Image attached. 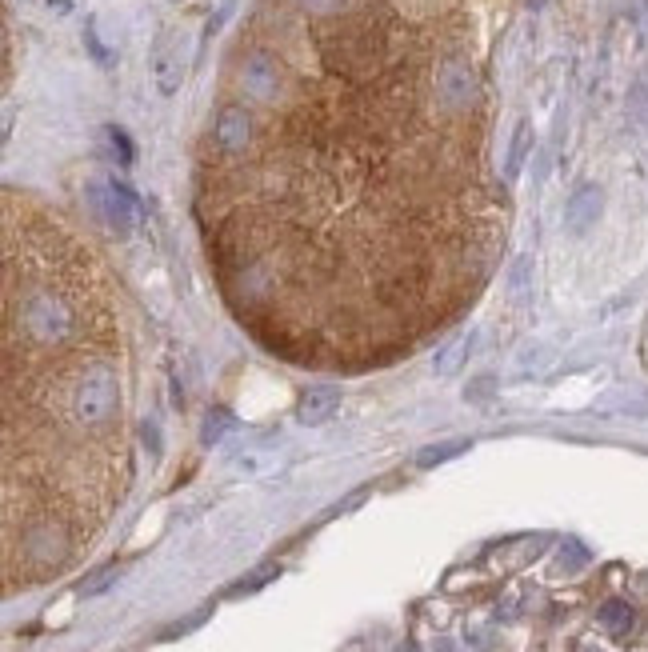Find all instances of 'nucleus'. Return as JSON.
Here are the masks:
<instances>
[{"label":"nucleus","instance_id":"obj_1","mask_svg":"<svg viewBox=\"0 0 648 652\" xmlns=\"http://www.w3.org/2000/svg\"><path fill=\"white\" fill-rule=\"evenodd\" d=\"M16 324L32 344H64L76 332V308H68L48 288H28L16 304Z\"/></svg>","mask_w":648,"mask_h":652},{"label":"nucleus","instance_id":"obj_2","mask_svg":"<svg viewBox=\"0 0 648 652\" xmlns=\"http://www.w3.org/2000/svg\"><path fill=\"white\" fill-rule=\"evenodd\" d=\"M120 404V380L108 364H88L72 388V412L80 424H104Z\"/></svg>","mask_w":648,"mask_h":652},{"label":"nucleus","instance_id":"obj_3","mask_svg":"<svg viewBox=\"0 0 648 652\" xmlns=\"http://www.w3.org/2000/svg\"><path fill=\"white\" fill-rule=\"evenodd\" d=\"M88 204L92 212L112 228V232H132L140 224V200L128 192V184L120 180H92L88 184Z\"/></svg>","mask_w":648,"mask_h":652},{"label":"nucleus","instance_id":"obj_4","mask_svg":"<svg viewBox=\"0 0 648 652\" xmlns=\"http://www.w3.org/2000/svg\"><path fill=\"white\" fill-rule=\"evenodd\" d=\"M152 80H156V92L160 96H176V88L184 84V48H180V36L176 32H164L156 40V52H152Z\"/></svg>","mask_w":648,"mask_h":652},{"label":"nucleus","instance_id":"obj_5","mask_svg":"<svg viewBox=\"0 0 648 652\" xmlns=\"http://www.w3.org/2000/svg\"><path fill=\"white\" fill-rule=\"evenodd\" d=\"M212 140H216V148L224 156H240L248 148V140H252V116L240 104H224L216 124H212Z\"/></svg>","mask_w":648,"mask_h":652},{"label":"nucleus","instance_id":"obj_6","mask_svg":"<svg viewBox=\"0 0 648 652\" xmlns=\"http://www.w3.org/2000/svg\"><path fill=\"white\" fill-rule=\"evenodd\" d=\"M472 92H476L472 68H468L464 60H444L440 72H436V100H440L444 108H468Z\"/></svg>","mask_w":648,"mask_h":652},{"label":"nucleus","instance_id":"obj_7","mask_svg":"<svg viewBox=\"0 0 648 652\" xmlns=\"http://www.w3.org/2000/svg\"><path fill=\"white\" fill-rule=\"evenodd\" d=\"M240 84H244V92H248L252 100H260V104L276 100V88H280L276 60H272L268 52H252V56L244 60V68H240Z\"/></svg>","mask_w":648,"mask_h":652},{"label":"nucleus","instance_id":"obj_8","mask_svg":"<svg viewBox=\"0 0 648 652\" xmlns=\"http://www.w3.org/2000/svg\"><path fill=\"white\" fill-rule=\"evenodd\" d=\"M340 408V388L336 384H316L308 392H300V404H296V420L300 424H324L332 420Z\"/></svg>","mask_w":648,"mask_h":652},{"label":"nucleus","instance_id":"obj_9","mask_svg":"<svg viewBox=\"0 0 648 652\" xmlns=\"http://www.w3.org/2000/svg\"><path fill=\"white\" fill-rule=\"evenodd\" d=\"M600 212V192L596 188H580L572 200H568V228L572 232H584Z\"/></svg>","mask_w":648,"mask_h":652},{"label":"nucleus","instance_id":"obj_10","mask_svg":"<svg viewBox=\"0 0 648 652\" xmlns=\"http://www.w3.org/2000/svg\"><path fill=\"white\" fill-rule=\"evenodd\" d=\"M468 352H472V336H456V340H448L440 352H436V360H432V368L440 372V376H452L464 360H468Z\"/></svg>","mask_w":648,"mask_h":652},{"label":"nucleus","instance_id":"obj_11","mask_svg":"<svg viewBox=\"0 0 648 652\" xmlns=\"http://www.w3.org/2000/svg\"><path fill=\"white\" fill-rule=\"evenodd\" d=\"M528 140H532V128H528V120H520V124H516V132H512V144H508L504 180H516V176H520V168H524V156H528Z\"/></svg>","mask_w":648,"mask_h":652},{"label":"nucleus","instance_id":"obj_12","mask_svg":"<svg viewBox=\"0 0 648 652\" xmlns=\"http://www.w3.org/2000/svg\"><path fill=\"white\" fill-rule=\"evenodd\" d=\"M632 620H636V616H632V608H628L624 600H608V604L600 608V624H604L612 636H624V632L632 628Z\"/></svg>","mask_w":648,"mask_h":652},{"label":"nucleus","instance_id":"obj_13","mask_svg":"<svg viewBox=\"0 0 648 652\" xmlns=\"http://www.w3.org/2000/svg\"><path fill=\"white\" fill-rule=\"evenodd\" d=\"M468 448V440H448V444H428V448H420L416 452V464L420 468H436V464H444V460H452V456H460Z\"/></svg>","mask_w":648,"mask_h":652},{"label":"nucleus","instance_id":"obj_14","mask_svg":"<svg viewBox=\"0 0 648 652\" xmlns=\"http://www.w3.org/2000/svg\"><path fill=\"white\" fill-rule=\"evenodd\" d=\"M236 428V420H232V412H224V408H212L208 416H204V428H200V440L204 444H216V440H224V432H232Z\"/></svg>","mask_w":648,"mask_h":652},{"label":"nucleus","instance_id":"obj_15","mask_svg":"<svg viewBox=\"0 0 648 652\" xmlns=\"http://www.w3.org/2000/svg\"><path fill=\"white\" fill-rule=\"evenodd\" d=\"M104 140H108V152H112L120 164H132L136 152H132V140H128L124 128H112V124H108V128H104Z\"/></svg>","mask_w":648,"mask_h":652},{"label":"nucleus","instance_id":"obj_16","mask_svg":"<svg viewBox=\"0 0 648 652\" xmlns=\"http://www.w3.org/2000/svg\"><path fill=\"white\" fill-rule=\"evenodd\" d=\"M116 576H120V568L116 564H108V568H100V572H92L84 584H80V596H100L108 584H116Z\"/></svg>","mask_w":648,"mask_h":652},{"label":"nucleus","instance_id":"obj_17","mask_svg":"<svg viewBox=\"0 0 648 652\" xmlns=\"http://www.w3.org/2000/svg\"><path fill=\"white\" fill-rule=\"evenodd\" d=\"M276 572H280L276 564H264V568H256V572H252L248 580H236V584L228 588V596H240V592H256V588H260V584H268V580H272Z\"/></svg>","mask_w":648,"mask_h":652},{"label":"nucleus","instance_id":"obj_18","mask_svg":"<svg viewBox=\"0 0 648 652\" xmlns=\"http://www.w3.org/2000/svg\"><path fill=\"white\" fill-rule=\"evenodd\" d=\"M304 4H308V8H316V12H332L340 0H304Z\"/></svg>","mask_w":648,"mask_h":652},{"label":"nucleus","instance_id":"obj_19","mask_svg":"<svg viewBox=\"0 0 648 652\" xmlns=\"http://www.w3.org/2000/svg\"><path fill=\"white\" fill-rule=\"evenodd\" d=\"M400 652H420V644H416V640H404V644H400Z\"/></svg>","mask_w":648,"mask_h":652}]
</instances>
